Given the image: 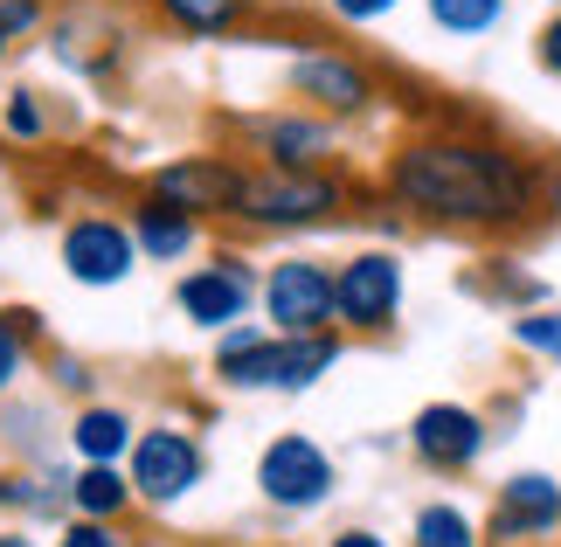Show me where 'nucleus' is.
Here are the masks:
<instances>
[{
	"mask_svg": "<svg viewBox=\"0 0 561 547\" xmlns=\"http://www.w3.org/2000/svg\"><path fill=\"white\" fill-rule=\"evenodd\" d=\"M409 547H485V527L465 499H416L409 513Z\"/></svg>",
	"mask_w": 561,
	"mask_h": 547,
	"instance_id": "obj_22",
	"label": "nucleus"
},
{
	"mask_svg": "<svg viewBox=\"0 0 561 547\" xmlns=\"http://www.w3.org/2000/svg\"><path fill=\"white\" fill-rule=\"evenodd\" d=\"M402 0H327L333 21H347V29H375V21H388Z\"/></svg>",
	"mask_w": 561,
	"mask_h": 547,
	"instance_id": "obj_31",
	"label": "nucleus"
},
{
	"mask_svg": "<svg viewBox=\"0 0 561 547\" xmlns=\"http://www.w3.org/2000/svg\"><path fill=\"white\" fill-rule=\"evenodd\" d=\"M402 257L388 243H368L354 257H340L333 264V326L340 333H360V340H381L402 326Z\"/></svg>",
	"mask_w": 561,
	"mask_h": 547,
	"instance_id": "obj_7",
	"label": "nucleus"
},
{
	"mask_svg": "<svg viewBox=\"0 0 561 547\" xmlns=\"http://www.w3.org/2000/svg\"><path fill=\"white\" fill-rule=\"evenodd\" d=\"M285 91L298 98V112L354 125V118H368L381 104V77H375L368 56L333 49V42H306V49L291 56V70H285Z\"/></svg>",
	"mask_w": 561,
	"mask_h": 547,
	"instance_id": "obj_6",
	"label": "nucleus"
},
{
	"mask_svg": "<svg viewBox=\"0 0 561 547\" xmlns=\"http://www.w3.org/2000/svg\"><path fill=\"white\" fill-rule=\"evenodd\" d=\"M62 423L56 396H0V457L8 465H62Z\"/></svg>",
	"mask_w": 561,
	"mask_h": 547,
	"instance_id": "obj_15",
	"label": "nucleus"
},
{
	"mask_svg": "<svg viewBox=\"0 0 561 547\" xmlns=\"http://www.w3.org/2000/svg\"><path fill=\"white\" fill-rule=\"evenodd\" d=\"M381 194L409 223L513 236L541 215V160L479 125H437V133H409L388 152Z\"/></svg>",
	"mask_w": 561,
	"mask_h": 547,
	"instance_id": "obj_1",
	"label": "nucleus"
},
{
	"mask_svg": "<svg viewBox=\"0 0 561 547\" xmlns=\"http://www.w3.org/2000/svg\"><path fill=\"white\" fill-rule=\"evenodd\" d=\"M125 229H133V243H139V264H187V257L202 250V223L181 215V208H167V202H153V194L133 202Z\"/></svg>",
	"mask_w": 561,
	"mask_h": 547,
	"instance_id": "obj_19",
	"label": "nucleus"
},
{
	"mask_svg": "<svg viewBox=\"0 0 561 547\" xmlns=\"http://www.w3.org/2000/svg\"><path fill=\"white\" fill-rule=\"evenodd\" d=\"M513 346L534 361L561 367V305H541V312H513Z\"/></svg>",
	"mask_w": 561,
	"mask_h": 547,
	"instance_id": "obj_28",
	"label": "nucleus"
},
{
	"mask_svg": "<svg viewBox=\"0 0 561 547\" xmlns=\"http://www.w3.org/2000/svg\"><path fill=\"white\" fill-rule=\"evenodd\" d=\"M340 492V465L333 451L306 430H277L264 451H256V499L277 513V520H312L327 513Z\"/></svg>",
	"mask_w": 561,
	"mask_h": 547,
	"instance_id": "obj_5",
	"label": "nucleus"
},
{
	"mask_svg": "<svg viewBox=\"0 0 561 547\" xmlns=\"http://www.w3.org/2000/svg\"><path fill=\"white\" fill-rule=\"evenodd\" d=\"M319 547H396V540H388L381 527H333Z\"/></svg>",
	"mask_w": 561,
	"mask_h": 547,
	"instance_id": "obj_33",
	"label": "nucleus"
},
{
	"mask_svg": "<svg viewBox=\"0 0 561 547\" xmlns=\"http://www.w3.org/2000/svg\"><path fill=\"white\" fill-rule=\"evenodd\" d=\"M139 436V415L125 402H77L70 423H62V451H70V465H125V451H133Z\"/></svg>",
	"mask_w": 561,
	"mask_h": 547,
	"instance_id": "obj_17",
	"label": "nucleus"
},
{
	"mask_svg": "<svg viewBox=\"0 0 561 547\" xmlns=\"http://www.w3.org/2000/svg\"><path fill=\"white\" fill-rule=\"evenodd\" d=\"M340 354H347V333H271V326L243 319L215 333L208 375L229 396H306L340 367Z\"/></svg>",
	"mask_w": 561,
	"mask_h": 547,
	"instance_id": "obj_2",
	"label": "nucleus"
},
{
	"mask_svg": "<svg viewBox=\"0 0 561 547\" xmlns=\"http://www.w3.org/2000/svg\"><path fill=\"white\" fill-rule=\"evenodd\" d=\"M354 202V181L340 167H250L243 173V194H236V215L256 236H306V229H333Z\"/></svg>",
	"mask_w": 561,
	"mask_h": 547,
	"instance_id": "obj_3",
	"label": "nucleus"
},
{
	"mask_svg": "<svg viewBox=\"0 0 561 547\" xmlns=\"http://www.w3.org/2000/svg\"><path fill=\"white\" fill-rule=\"evenodd\" d=\"M243 146L256 167H333L340 160V125L319 118V112H298V104H285V112H264L243 125Z\"/></svg>",
	"mask_w": 561,
	"mask_h": 547,
	"instance_id": "obj_14",
	"label": "nucleus"
},
{
	"mask_svg": "<svg viewBox=\"0 0 561 547\" xmlns=\"http://www.w3.org/2000/svg\"><path fill=\"white\" fill-rule=\"evenodd\" d=\"M534 62H541V70H548V77H561V8L548 14V29H541V35H534Z\"/></svg>",
	"mask_w": 561,
	"mask_h": 547,
	"instance_id": "obj_32",
	"label": "nucleus"
},
{
	"mask_svg": "<svg viewBox=\"0 0 561 547\" xmlns=\"http://www.w3.org/2000/svg\"><path fill=\"white\" fill-rule=\"evenodd\" d=\"M492 451V423L471 402H423L409 415V457L437 478H465L479 471V457Z\"/></svg>",
	"mask_w": 561,
	"mask_h": 547,
	"instance_id": "obj_12",
	"label": "nucleus"
},
{
	"mask_svg": "<svg viewBox=\"0 0 561 547\" xmlns=\"http://www.w3.org/2000/svg\"><path fill=\"white\" fill-rule=\"evenodd\" d=\"M0 133L14 146H42L56 133V112H49V91H35V83H14V91H0Z\"/></svg>",
	"mask_w": 561,
	"mask_h": 547,
	"instance_id": "obj_24",
	"label": "nucleus"
},
{
	"mask_svg": "<svg viewBox=\"0 0 561 547\" xmlns=\"http://www.w3.org/2000/svg\"><path fill=\"white\" fill-rule=\"evenodd\" d=\"M0 35L14 42H35V35H49V0H0Z\"/></svg>",
	"mask_w": 561,
	"mask_h": 547,
	"instance_id": "obj_29",
	"label": "nucleus"
},
{
	"mask_svg": "<svg viewBox=\"0 0 561 547\" xmlns=\"http://www.w3.org/2000/svg\"><path fill=\"white\" fill-rule=\"evenodd\" d=\"M0 547H49V540H35V527H0Z\"/></svg>",
	"mask_w": 561,
	"mask_h": 547,
	"instance_id": "obj_34",
	"label": "nucleus"
},
{
	"mask_svg": "<svg viewBox=\"0 0 561 547\" xmlns=\"http://www.w3.org/2000/svg\"><path fill=\"white\" fill-rule=\"evenodd\" d=\"M42 375H49L56 402H98V367L83 354H70V346H49V354H42Z\"/></svg>",
	"mask_w": 561,
	"mask_h": 547,
	"instance_id": "obj_27",
	"label": "nucleus"
},
{
	"mask_svg": "<svg viewBox=\"0 0 561 547\" xmlns=\"http://www.w3.org/2000/svg\"><path fill=\"white\" fill-rule=\"evenodd\" d=\"M146 8H153L160 29H174L187 42H222L256 14V0H146Z\"/></svg>",
	"mask_w": 561,
	"mask_h": 547,
	"instance_id": "obj_21",
	"label": "nucleus"
},
{
	"mask_svg": "<svg viewBox=\"0 0 561 547\" xmlns=\"http://www.w3.org/2000/svg\"><path fill=\"white\" fill-rule=\"evenodd\" d=\"M256 284H264V271L243 250H208L202 264H187L174 277V312L194 333H229L256 312Z\"/></svg>",
	"mask_w": 561,
	"mask_h": 547,
	"instance_id": "obj_8",
	"label": "nucleus"
},
{
	"mask_svg": "<svg viewBox=\"0 0 561 547\" xmlns=\"http://www.w3.org/2000/svg\"><path fill=\"white\" fill-rule=\"evenodd\" d=\"M554 8H561V0H554Z\"/></svg>",
	"mask_w": 561,
	"mask_h": 547,
	"instance_id": "obj_37",
	"label": "nucleus"
},
{
	"mask_svg": "<svg viewBox=\"0 0 561 547\" xmlns=\"http://www.w3.org/2000/svg\"><path fill=\"white\" fill-rule=\"evenodd\" d=\"M485 547H548L561 534V478L548 471H513L485 506Z\"/></svg>",
	"mask_w": 561,
	"mask_h": 547,
	"instance_id": "obj_13",
	"label": "nucleus"
},
{
	"mask_svg": "<svg viewBox=\"0 0 561 547\" xmlns=\"http://www.w3.org/2000/svg\"><path fill=\"white\" fill-rule=\"evenodd\" d=\"M49 547H133L125 527H104V520H62Z\"/></svg>",
	"mask_w": 561,
	"mask_h": 547,
	"instance_id": "obj_30",
	"label": "nucleus"
},
{
	"mask_svg": "<svg viewBox=\"0 0 561 547\" xmlns=\"http://www.w3.org/2000/svg\"><path fill=\"white\" fill-rule=\"evenodd\" d=\"M8 56H14V42H8V35H0V62H8Z\"/></svg>",
	"mask_w": 561,
	"mask_h": 547,
	"instance_id": "obj_35",
	"label": "nucleus"
},
{
	"mask_svg": "<svg viewBox=\"0 0 561 547\" xmlns=\"http://www.w3.org/2000/svg\"><path fill=\"white\" fill-rule=\"evenodd\" d=\"M0 520L8 527H62L70 520V465H0Z\"/></svg>",
	"mask_w": 561,
	"mask_h": 547,
	"instance_id": "obj_16",
	"label": "nucleus"
},
{
	"mask_svg": "<svg viewBox=\"0 0 561 547\" xmlns=\"http://www.w3.org/2000/svg\"><path fill=\"white\" fill-rule=\"evenodd\" d=\"M243 160H229V152H181V160H160L146 173V194L167 208L194 215V223H229L236 215V194H243Z\"/></svg>",
	"mask_w": 561,
	"mask_h": 547,
	"instance_id": "obj_10",
	"label": "nucleus"
},
{
	"mask_svg": "<svg viewBox=\"0 0 561 547\" xmlns=\"http://www.w3.org/2000/svg\"><path fill=\"white\" fill-rule=\"evenodd\" d=\"M471 292H492V298H506L513 312H541V305H548V284L534 277V271H520L513 257H492V264H485V277H471Z\"/></svg>",
	"mask_w": 561,
	"mask_h": 547,
	"instance_id": "obj_26",
	"label": "nucleus"
},
{
	"mask_svg": "<svg viewBox=\"0 0 561 547\" xmlns=\"http://www.w3.org/2000/svg\"><path fill=\"white\" fill-rule=\"evenodd\" d=\"M423 8H430V21H437L444 35H458V42H485L506 21V0H423Z\"/></svg>",
	"mask_w": 561,
	"mask_h": 547,
	"instance_id": "obj_25",
	"label": "nucleus"
},
{
	"mask_svg": "<svg viewBox=\"0 0 561 547\" xmlns=\"http://www.w3.org/2000/svg\"><path fill=\"white\" fill-rule=\"evenodd\" d=\"M42 340H49V326H42L35 305H0V396L21 388L28 361L42 354Z\"/></svg>",
	"mask_w": 561,
	"mask_h": 547,
	"instance_id": "obj_23",
	"label": "nucleus"
},
{
	"mask_svg": "<svg viewBox=\"0 0 561 547\" xmlns=\"http://www.w3.org/2000/svg\"><path fill=\"white\" fill-rule=\"evenodd\" d=\"M125 478L146 513H174L208 486V444L187 423H139L133 451H125Z\"/></svg>",
	"mask_w": 561,
	"mask_h": 547,
	"instance_id": "obj_4",
	"label": "nucleus"
},
{
	"mask_svg": "<svg viewBox=\"0 0 561 547\" xmlns=\"http://www.w3.org/2000/svg\"><path fill=\"white\" fill-rule=\"evenodd\" d=\"M56 257H62V271H70V284H83V292H118V284L139 271V243H133V229H125V215H104V208L70 215L62 236H56Z\"/></svg>",
	"mask_w": 561,
	"mask_h": 547,
	"instance_id": "obj_11",
	"label": "nucleus"
},
{
	"mask_svg": "<svg viewBox=\"0 0 561 547\" xmlns=\"http://www.w3.org/2000/svg\"><path fill=\"white\" fill-rule=\"evenodd\" d=\"M256 312L271 333H340L333 326V264L312 250H285L264 264L256 284Z\"/></svg>",
	"mask_w": 561,
	"mask_h": 547,
	"instance_id": "obj_9",
	"label": "nucleus"
},
{
	"mask_svg": "<svg viewBox=\"0 0 561 547\" xmlns=\"http://www.w3.org/2000/svg\"><path fill=\"white\" fill-rule=\"evenodd\" d=\"M133 478L125 465H70V520H104V527H125L133 520Z\"/></svg>",
	"mask_w": 561,
	"mask_h": 547,
	"instance_id": "obj_20",
	"label": "nucleus"
},
{
	"mask_svg": "<svg viewBox=\"0 0 561 547\" xmlns=\"http://www.w3.org/2000/svg\"><path fill=\"white\" fill-rule=\"evenodd\" d=\"M49 49H56L62 70H77V77H112L118 56H125V35L104 14L70 8V14H49Z\"/></svg>",
	"mask_w": 561,
	"mask_h": 547,
	"instance_id": "obj_18",
	"label": "nucleus"
},
{
	"mask_svg": "<svg viewBox=\"0 0 561 547\" xmlns=\"http://www.w3.org/2000/svg\"><path fill=\"white\" fill-rule=\"evenodd\" d=\"M271 547H291V540H271Z\"/></svg>",
	"mask_w": 561,
	"mask_h": 547,
	"instance_id": "obj_36",
	"label": "nucleus"
}]
</instances>
